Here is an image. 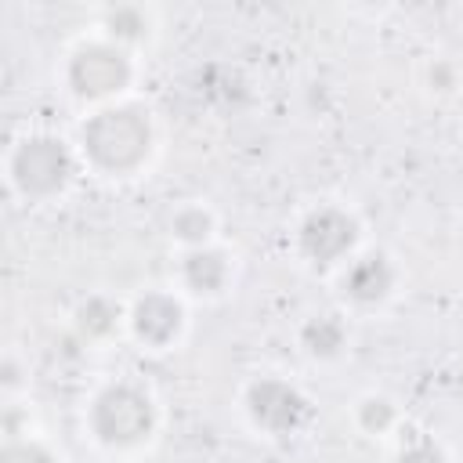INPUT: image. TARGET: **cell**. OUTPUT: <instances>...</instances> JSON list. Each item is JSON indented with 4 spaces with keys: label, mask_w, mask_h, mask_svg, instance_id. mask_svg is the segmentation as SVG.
<instances>
[{
    "label": "cell",
    "mask_w": 463,
    "mask_h": 463,
    "mask_svg": "<svg viewBox=\"0 0 463 463\" xmlns=\"http://www.w3.org/2000/svg\"><path fill=\"white\" fill-rule=\"evenodd\" d=\"M423 87L434 94V98H452L463 90V69L459 61L452 58H430L423 65Z\"/></svg>",
    "instance_id": "cell-17"
},
{
    "label": "cell",
    "mask_w": 463,
    "mask_h": 463,
    "mask_svg": "<svg viewBox=\"0 0 463 463\" xmlns=\"http://www.w3.org/2000/svg\"><path fill=\"white\" fill-rule=\"evenodd\" d=\"M58 76H61L65 94L83 112H90V109L134 98V87L141 80V54H134L90 29L65 51Z\"/></svg>",
    "instance_id": "cell-4"
},
{
    "label": "cell",
    "mask_w": 463,
    "mask_h": 463,
    "mask_svg": "<svg viewBox=\"0 0 463 463\" xmlns=\"http://www.w3.org/2000/svg\"><path fill=\"white\" fill-rule=\"evenodd\" d=\"M4 376H0V387H4V398L7 402H18V394H22V362H18V354H7L4 358V369H0Z\"/></svg>",
    "instance_id": "cell-18"
},
{
    "label": "cell",
    "mask_w": 463,
    "mask_h": 463,
    "mask_svg": "<svg viewBox=\"0 0 463 463\" xmlns=\"http://www.w3.org/2000/svg\"><path fill=\"white\" fill-rule=\"evenodd\" d=\"M297 347L315 365H336L351 351V315L340 307L307 315L297 326Z\"/></svg>",
    "instance_id": "cell-10"
},
{
    "label": "cell",
    "mask_w": 463,
    "mask_h": 463,
    "mask_svg": "<svg viewBox=\"0 0 463 463\" xmlns=\"http://www.w3.org/2000/svg\"><path fill=\"white\" fill-rule=\"evenodd\" d=\"M0 463H65L61 452L43 438V434H22V438H4Z\"/></svg>",
    "instance_id": "cell-16"
},
{
    "label": "cell",
    "mask_w": 463,
    "mask_h": 463,
    "mask_svg": "<svg viewBox=\"0 0 463 463\" xmlns=\"http://www.w3.org/2000/svg\"><path fill=\"white\" fill-rule=\"evenodd\" d=\"M80 174L87 170L76 152V141L47 127L22 130L4 152V181L11 195H18L25 206L61 203L76 188Z\"/></svg>",
    "instance_id": "cell-3"
},
{
    "label": "cell",
    "mask_w": 463,
    "mask_h": 463,
    "mask_svg": "<svg viewBox=\"0 0 463 463\" xmlns=\"http://www.w3.org/2000/svg\"><path fill=\"white\" fill-rule=\"evenodd\" d=\"M235 282V253L224 242H210L199 250H181L174 260V286L188 300H221Z\"/></svg>",
    "instance_id": "cell-9"
},
{
    "label": "cell",
    "mask_w": 463,
    "mask_h": 463,
    "mask_svg": "<svg viewBox=\"0 0 463 463\" xmlns=\"http://www.w3.org/2000/svg\"><path fill=\"white\" fill-rule=\"evenodd\" d=\"M362 246H365V228L358 213L333 199L307 206L293 228L297 260L318 275H336Z\"/></svg>",
    "instance_id": "cell-5"
},
{
    "label": "cell",
    "mask_w": 463,
    "mask_h": 463,
    "mask_svg": "<svg viewBox=\"0 0 463 463\" xmlns=\"http://www.w3.org/2000/svg\"><path fill=\"white\" fill-rule=\"evenodd\" d=\"M336 300L340 311L354 315H380L402 293V268L380 246H362L336 275Z\"/></svg>",
    "instance_id": "cell-8"
},
{
    "label": "cell",
    "mask_w": 463,
    "mask_h": 463,
    "mask_svg": "<svg viewBox=\"0 0 463 463\" xmlns=\"http://www.w3.org/2000/svg\"><path fill=\"white\" fill-rule=\"evenodd\" d=\"M239 412L257 438L289 441L311 423V398L282 373H253L239 391Z\"/></svg>",
    "instance_id": "cell-6"
},
{
    "label": "cell",
    "mask_w": 463,
    "mask_h": 463,
    "mask_svg": "<svg viewBox=\"0 0 463 463\" xmlns=\"http://www.w3.org/2000/svg\"><path fill=\"white\" fill-rule=\"evenodd\" d=\"M188 297L177 286H148L127 300V340L148 354L177 351L188 336Z\"/></svg>",
    "instance_id": "cell-7"
},
{
    "label": "cell",
    "mask_w": 463,
    "mask_h": 463,
    "mask_svg": "<svg viewBox=\"0 0 463 463\" xmlns=\"http://www.w3.org/2000/svg\"><path fill=\"white\" fill-rule=\"evenodd\" d=\"M391 463H452L449 449L427 430H402L394 438Z\"/></svg>",
    "instance_id": "cell-15"
},
{
    "label": "cell",
    "mask_w": 463,
    "mask_h": 463,
    "mask_svg": "<svg viewBox=\"0 0 463 463\" xmlns=\"http://www.w3.org/2000/svg\"><path fill=\"white\" fill-rule=\"evenodd\" d=\"M98 36L141 54L152 47L156 33H159V18L148 4H109L94 14V25H90Z\"/></svg>",
    "instance_id": "cell-12"
},
{
    "label": "cell",
    "mask_w": 463,
    "mask_h": 463,
    "mask_svg": "<svg viewBox=\"0 0 463 463\" xmlns=\"http://www.w3.org/2000/svg\"><path fill=\"white\" fill-rule=\"evenodd\" d=\"M76 152L83 170L105 181H134L148 174L159 152V127L148 105L137 98L83 112L76 123Z\"/></svg>",
    "instance_id": "cell-1"
},
{
    "label": "cell",
    "mask_w": 463,
    "mask_h": 463,
    "mask_svg": "<svg viewBox=\"0 0 463 463\" xmlns=\"http://www.w3.org/2000/svg\"><path fill=\"white\" fill-rule=\"evenodd\" d=\"M351 423L369 441H394L405 430V412L387 391H365L351 402Z\"/></svg>",
    "instance_id": "cell-14"
},
{
    "label": "cell",
    "mask_w": 463,
    "mask_h": 463,
    "mask_svg": "<svg viewBox=\"0 0 463 463\" xmlns=\"http://www.w3.org/2000/svg\"><path fill=\"white\" fill-rule=\"evenodd\" d=\"M72 333L87 347H109L127 336V300L112 293H87L72 307Z\"/></svg>",
    "instance_id": "cell-11"
},
{
    "label": "cell",
    "mask_w": 463,
    "mask_h": 463,
    "mask_svg": "<svg viewBox=\"0 0 463 463\" xmlns=\"http://www.w3.org/2000/svg\"><path fill=\"white\" fill-rule=\"evenodd\" d=\"M166 239L181 250H199L210 242H221V217L203 199H184L166 217Z\"/></svg>",
    "instance_id": "cell-13"
},
{
    "label": "cell",
    "mask_w": 463,
    "mask_h": 463,
    "mask_svg": "<svg viewBox=\"0 0 463 463\" xmlns=\"http://www.w3.org/2000/svg\"><path fill=\"white\" fill-rule=\"evenodd\" d=\"M159 430H163V405L156 391L134 376H109L83 402L87 441L116 463H130L152 452Z\"/></svg>",
    "instance_id": "cell-2"
}]
</instances>
